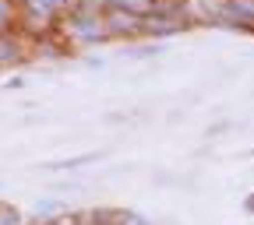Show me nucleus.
<instances>
[{"instance_id": "1", "label": "nucleus", "mask_w": 254, "mask_h": 225, "mask_svg": "<svg viewBox=\"0 0 254 225\" xmlns=\"http://www.w3.org/2000/svg\"><path fill=\"white\" fill-rule=\"evenodd\" d=\"M71 32H74L78 39H85V43H92V39H103V36H106L103 21H95V18H71Z\"/></svg>"}, {"instance_id": "2", "label": "nucleus", "mask_w": 254, "mask_h": 225, "mask_svg": "<svg viewBox=\"0 0 254 225\" xmlns=\"http://www.w3.org/2000/svg\"><path fill=\"white\" fill-rule=\"evenodd\" d=\"M226 14L233 21H240V25H254V4H251V0H230Z\"/></svg>"}, {"instance_id": "3", "label": "nucleus", "mask_w": 254, "mask_h": 225, "mask_svg": "<svg viewBox=\"0 0 254 225\" xmlns=\"http://www.w3.org/2000/svg\"><path fill=\"white\" fill-rule=\"evenodd\" d=\"M117 32H134L138 25H141V18L138 14H124V11H110V18H106Z\"/></svg>"}, {"instance_id": "4", "label": "nucleus", "mask_w": 254, "mask_h": 225, "mask_svg": "<svg viewBox=\"0 0 254 225\" xmlns=\"http://www.w3.org/2000/svg\"><path fill=\"white\" fill-rule=\"evenodd\" d=\"M18 56H21L18 39H14V36H4V32H0V63H14Z\"/></svg>"}, {"instance_id": "5", "label": "nucleus", "mask_w": 254, "mask_h": 225, "mask_svg": "<svg viewBox=\"0 0 254 225\" xmlns=\"http://www.w3.org/2000/svg\"><path fill=\"white\" fill-rule=\"evenodd\" d=\"M141 28H145V32H177L180 25H177V21H163V18H159V21L152 18V21H145Z\"/></svg>"}, {"instance_id": "6", "label": "nucleus", "mask_w": 254, "mask_h": 225, "mask_svg": "<svg viewBox=\"0 0 254 225\" xmlns=\"http://www.w3.org/2000/svg\"><path fill=\"white\" fill-rule=\"evenodd\" d=\"M36 11H43V14H53L57 7H64V0H28Z\"/></svg>"}, {"instance_id": "7", "label": "nucleus", "mask_w": 254, "mask_h": 225, "mask_svg": "<svg viewBox=\"0 0 254 225\" xmlns=\"http://www.w3.org/2000/svg\"><path fill=\"white\" fill-rule=\"evenodd\" d=\"M21 218H18V211L14 208H7V204H0V225H18Z\"/></svg>"}, {"instance_id": "8", "label": "nucleus", "mask_w": 254, "mask_h": 225, "mask_svg": "<svg viewBox=\"0 0 254 225\" xmlns=\"http://www.w3.org/2000/svg\"><path fill=\"white\" fill-rule=\"evenodd\" d=\"M117 225H148V222H145V218H138V215H124Z\"/></svg>"}, {"instance_id": "9", "label": "nucleus", "mask_w": 254, "mask_h": 225, "mask_svg": "<svg viewBox=\"0 0 254 225\" xmlns=\"http://www.w3.org/2000/svg\"><path fill=\"white\" fill-rule=\"evenodd\" d=\"M46 225H78V218H57V222H46Z\"/></svg>"}, {"instance_id": "10", "label": "nucleus", "mask_w": 254, "mask_h": 225, "mask_svg": "<svg viewBox=\"0 0 254 225\" xmlns=\"http://www.w3.org/2000/svg\"><path fill=\"white\" fill-rule=\"evenodd\" d=\"M4 21H7V4L0 0V25H4Z\"/></svg>"}, {"instance_id": "11", "label": "nucleus", "mask_w": 254, "mask_h": 225, "mask_svg": "<svg viewBox=\"0 0 254 225\" xmlns=\"http://www.w3.org/2000/svg\"><path fill=\"white\" fill-rule=\"evenodd\" d=\"M251 211H254V201H251Z\"/></svg>"}]
</instances>
